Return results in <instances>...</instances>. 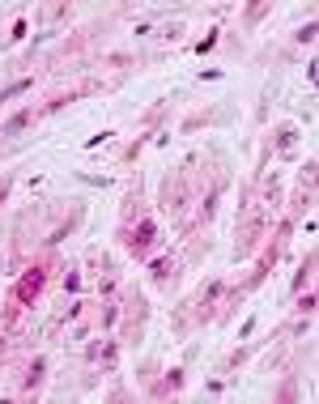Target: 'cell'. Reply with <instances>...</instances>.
<instances>
[{"label":"cell","instance_id":"cell-1","mask_svg":"<svg viewBox=\"0 0 319 404\" xmlns=\"http://www.w3.org/2000/svg\"><path fill=\"white\" fill-rule=\"evenodd\" d=\"M154 234H158V225H154V221H141L136 230H132V239H128V247L136 251V256H145V251H150V243H154Z\"/></svg>","mask_w":319,"mask_h":404},{"label":"cell","instance_id":"cell-2","mask_svg":"<svg viewBox=\"0 0 319 404\" xmlns=\"http://www.w3.org/2000/svg\"><path fill=\"white\" fill-rule=\"evenodd\" d=\"M39 290H43V268H30V272H26V281L17 285V298L26 302V298H34Z\"/></svg>","mask_w":319,"mask_h":404},{"label":"cell","instance_id":"cell-3","mask_svg":"<svg viewBox=\"0 0 319 404\" xmlns=\"http://www.w3.org/2000/svg\"><path fill=\"white\" fill-rule=\"evenodd\" d=\"M30 115H34V111H21V115H13V119L5 123V137H13V132H21V128H26V123H30Z\"/></svg>","mask_w":319,"mask_h":404}]
</instances>
